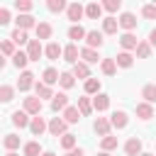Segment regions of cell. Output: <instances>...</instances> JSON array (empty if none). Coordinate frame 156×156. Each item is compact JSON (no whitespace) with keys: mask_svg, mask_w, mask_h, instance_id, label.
Listing matches in <instances>:
<instances>
[{"mask_svg":"<svg viewBox=\"0 0 156 156\" xmlns=\"http://www.w3.org/2000/svg\"><path fill=\"white\" fill-rule=\"evenodd\" d=\"M66 15H68V20H71L73 24H78V20L85 15V7H83L80 2H71V5H68V10H66Z\"/></svg>","mask_w":156,"mask_h":156,"instance_id":"cell-1","label":"cell"},{"mask_svg":"<svg viewBox=\"0 0 156 156\" xmlns=\"http://www.w3.org/2000/svg\"><path fill=\"white\" fill-rule=\"evenodd\" d=\"M41 54H44L41 41H39V39H29V44H27V56H29V61H39Z\"/></svg>","mask_w":156,"mask_h":156,"instance_id":"cell-2","label":"cell"},{"mask_svg":"<svg viewBox=\"0 0 156 156\" xmlns=\"http://www.w3.org/2000/svg\"><path fill=\"white\" fill-rule=\"evenodd\" d=\"M66 119H61V117H54L51 122H49V132H51V136H63L66 134Z\"/></svg>","mask_w":156,"mask_h":156,"instance_id":"cell-3","label":"cell"},{"mask_svg":"<svg viewBox=\"0 0 156 156\" xmlns=\"http://www.w3.org/2000/svg\"><path fill=\"white\" fill-rule=\"evenodd\" d=\"M124 154H127V156H141V139H139V136L127 139V144H124Z\"/></svg>","mask_w":156,"mask_h":156,"instance_id":"cell-4","label":"cell"},{"mask_svg":"<svg viewBox=\"0 0 156 156\" xmlns=\"http://www.w3.org/2000/svg\"><path fill=\"white\" fill-rule=\"evenodd\" d=\"M110 127H112V122H110L107 117H98V119L93 122V129H95L100 136H110Z\"/></svg>","mask_w":156,"mask_h":156,"instance_id":"cell-5","label":"cell"},{"mask_svg":"<svg viewBox=\"0 0 156 156\" xmlns=\"http://www.w3.org/2000/svg\"><path fill=\"white\" fill-rule=\"evenodd\" d=\"M119 46H122L124 51H129V49H136V46H139V39H136L132 32H124V34L119 37Z\"/></svg>","mask_w":156,"mask_h":156,"instance_id":"cell-6","label":"cell"},{"mask_svg":"<svg viewBox=\"0 0 156 156\" xmlns=\"http://www.w3.org/2000/svg\"><path fill=\"white\" fill-rule=\"evenodd\" d=\"M32 85H34V73H32V71H22V76H20V80H17V88H20L22 93H27Z\"/></svg>","mask_w":156,"mask_h":156,"instance_id":"cell-7","label":"cell"},{"mask_svg":"<svg viewBox=\"0 0 156 156\" xmlns=\"http://www.w3.org/2000/svg\"><path fill=\"white\" fill-rule=\"evenodd\" d=\"M44 129H49V124L44 122V117H39V115H37V117H32V124H29V132H32L34 136H41V134H44Z\"/></svg>","mask_w":156,"mask_h":156,"instance_id":"cell-8","label":"cell"},{"mask_svg":"<svg viewBox=\"0 0 156 156\" xmlns=\"http://www.w3.org/2000/svg\"><path fill=\"white\" fill-rule=\"evenodd\" d=\"M102 41H105V39H102V32H98V29L88 32V37H85V44H88V49H95V46L100 49V46H102Z\"/></svg>","mask_w":156,"mask_h":156,"instance_id":"cell-9","label":"cell"},{"mask_svg":"<svg viewBox=\"0 0 156 156\" xmlns=\"http://www.w3.org/2000/svg\"><path fill=\"white\" fill-rule=\"evenodd\" d=\"M24 112L27 115H39L41 112V100L39 98H24Z\"/></svg>","mask_w":156,"mask_h":156,"instance_id":"cell-10","label":"cell"},{"mask_svg":"<svg viewBox=\"0 0 156 156\" xmlns=\"http://www.w3.org/2000/svg\"><path fill=\"white\" fill-rule=\"evenodd\" d=\"M12 124H15V127H20V129H24V127H29V124H32V119L27 117V112H24V110H17V112H12Z\"/></svg>","mask_w":156,"mask_h":156,"instance_id":"cell-11","label":"cell"},{"mask_svg":"<svg viewBox=\"0 0 156 156\" xmlns=\"http://www.w3.org/2000/svg\"><path fill=\"white\" fill-rule=\"evenodd\" d=\"M110 122H112V127H115V129H124V127H127V122H129V117H127V112L117 110V112H112Z\"/></svg>","mask_w":156,"mask_h":156,"instance_id":"cell-12","label":"cell"},{"mask_svg":"<svg viewBox=\"0 0 156 156\" xmlns=\"http://www.w3.org/2000/svg\"><path fill=\"white\" fill-rule=\"evenodd\" d=\"M78 56H80V51H78V46L76 44H68L66 49H63V61H68V63H78Z\"/></svg>","mask_w":156,"mask_h":156,"instance_id":"cell-13","label":"cell"},{"mask_svg":"<svg viewBox=\"0 0 156 156\" xmlns=\"http://www.w3.org/2000/svg\"><path fill=\"white\" fill-rule=\"evenodd\" d=\"M66 107H68V95L66 93H56L54 100H51V110L58 112V110H66Z\"/></svg>","mask_w":156,"mask_h":156,"instance_id":"cell-14","label":"cell"},{"mask_svg":"<svg viewBox=\"0 0 156 156\" xmlns=\"http://www.w3.org/2000/svg\"><path fill=\"white\" fill-rule=\"evenodd\" d=\"M107 107H110V95H105V93H98V95L93 98V110L102 112V110H107Z\"/></svg>","mask_w":156,"mask_h":156,"instance_id":"cell-15","label":"cell"},{"mask_svg":"<svg viewBox=\"0 0 156 156\" xmlns=\"http://www.w3.org/2000/svg\"><path fill=\"white\" fill-rule=\"evenodd\" d=\"M119 27L127 29V32H132V29L136 27V17H134L132 12H122V17H119Z\"/></svg>","mask_w":156,"mask_h":156,"instance_id":"cell-16","label":"cell"},{"mask_svg":"<svg viewBox=\"0 0 156 156\" xmlns=\"http://www.w3.org/2000/svg\"><path fill=\"white\" fill-rule=\"evenodd\" d=\"M15 22H17V29H22V32H27L29 27H37L32 15H17V20H15Z\"/></svg>","mask_w":156,"mask_h":156,"instance_id":"cell-17","label":"cell"},{"mask_svg":"<svg viewBox=\"0 0 156 156\" xmlns=\"http://www.w3.org/2000/svg\"><path fill=\"white\" fill-rule=\"evenodd\" d=\"M76 78H83V80H88L90 78V68H88V63H83V61H78L76 66H73V71H71Z\"/></svg>","mask_w":156,"mask_h":156,"instance_id":"cell-18","label":"cell"},{"mask_svg":"<svg viewBox=\"0 0 156 156\" xmlns=\"http://www.w3.org/2000/svg\"><path fill=\"white\" fill-rule=\"evenodd\" d=\"M136 117H139V119H151V117H154V107H151L149 102H139V105H136Z\"/></svg>","mask_w":156,"mask_h":156,"instance_id":"cell-19","label":"cell"},{"mask_svg":"<svg viewBox=\"0 0 156 156\" xmlns=\"http://www.w3.org/2000/svg\"><path fill=\"white\" fill-rule=\"evenodd\" d=\"M100 15H102V5H100V2H90V5H85V17H90V20H100Z\"/></svg>","mask_w":156,"mask_h":156,"instance_id":"cell-20","label":"cell"},{"mask_svg":"<svg viewBox=\"0 0 156 156\" xmlns=\"http://www.w3.org/2000/svg\"><path fill=\"white\" fill-rule=\"evenodd\" d=\"M44 54H46V58H51V61H56L58 56H63V49L56 44V41H51L46 49H44Z\"/></svg>","mask_w":156,"mask_h":156,"instance_id":"cell-21","label":"cell"},{"mask_svg":"<svg viewBox=\"0 0 156 156\" xmlns=\"http://www.w3.org/2000/svg\"><path fill=\"white\" fill-rule=\"evenodd\" d=\"M117 27H119V20H115V17H105L102 20V32L105 34H115Z\"/></svg>","mask_w":156,"mask_h":156,"instance_id":"cell-22","label":"cell"},{"mask_svg":"<svg viewBox=\"0 0 156 156\" xmlns=\"http://www.w3.org/2000/svg\"><path fill=\"white\" fill-rule=\"evenodd\" d=\"M80 58H83L85 63H98V61H100L98 51H95V49H88V46H85V49H80Z\"/></svg>","mask_w":156,"mask_h":156,"instance_id":"cell-23","label":"cell"},{"mask_svg":"<svg viewBox=\"0 0 156 156\" xmlns=\"http://www.w3.org/2000/svg\"><path fill=\"white\" fill-rule=\"evenodd\" d=\"M115 61H117V66H122V68H129V66L134 63V56H132L129 51H119Z\"/></svg>","mask_w":156,"mask_h":156,"instance_id":"cell-24","label":"cell"},{"mask_svg":"<svg viewBox=\"0 0 156 156\" xmlns=\"http://www.w3.org/2000/svg\"><path fill=\"white\" fill-rule=\"evenodd\" d=\"M100 68H102L105 76H115V71H117V61H115V58H102V61H100Z\"/></svg>","mask_w":156,"mask_h":156,"instance_id":"cell-25","label":"cell"},{"mask_svg":"<svg viewBox=\"0 0 156 156\" xmlns=\"http://www.w3.org/2000/svg\"><path fill=\"white\" fill-rule=\"evenodd\" d=\"M41 78H44V85H54V83H58V78H61V73H58L56 68H46Z\"/></svg>","mask_w":156,"mask_h":156,"instance_id":"cell-26","label":"cell"},{"mask_svg":"<svg viewBox=\"0 0 156 156\" xmlns=\"http://www.w3.org/2000/svg\"><path fill=\"white\" fill-rule=\"evenodd\" d=\"M63 119H66L68 124H76V122L80 119V110H78V107H66V110H63Z\"/></svg>","mask_w":156,"mask_h":156,"instance_id":"cell-27","label":"cell"},{"mask_svg":"<svg viewBox=\"0 0 156 156\" xmlns=\"http://www.w3.org/2000/svg\"><path fill=\"white\" fill-rule=\"evenodd\" d=\"M141 98H144L149 105H151V102H156V85H154V83L144 85V88H141Z\"/></svg>","mask_w":156,"mask_h":156,"instance_id":"cell-28","label":"cell"},{"mask_svg":"<svg viewBox=\"0 0 156 156\" xmlns=\"http://www.w3.org/2000/svg\"><path fill=\"white\" fill-rule=\"evenodd\" d=\"M51 32H54V29H51L49 22H39V24H37V39H49Z\"/></svg>","mask_w":156,"mask_h":156,"instance_id":"cell-29","label":"cell"},{"mask_svg":"<svg viewBox=\"0 0 156 156\" xmlns=\"http://www.w3.org/2000/svg\"><path fill=\"white\" fill-rule=\"evenodd\" d=\"M88 37V32L80 27V24H73L71 29H68V39H73V41H78V39H85Z\"/></svg>","mask_w":156,"mask_h":156,"instance_id":"cell-30","label":"cell"},{"mask_svg":"<svg viewBox=\"0 0 156 156\" xmlns=\"http://www.w3.org/2000/svg\"><path fill=\"white\" fill-rule=\"evenodd\" d=\"M78 110H80V115H83V117H88V115L93 112V102H90V98H85V95H83V98H78Z\"/></svg>","mask_w":156,"mask_h":156,"instance_id":"cell-31","label":"cell"},{"mask_svg":"<svg viewBox=\"0 0 156 156\" xmlns=\"http://www.w3.org/2000/svg\"><path fill=\"white\" fill-rule=\"evenodd\" d=\"M22 151H24V156H41V146H39V141H27Z\"/></svg>","mask_w":156,"mask_h":156,"instance_id":"cell-32","label":"cell"},{"mask_svg":"<svg viewBox=\"0 0 156 156\" xmlns=\"http://www.w3.org/2000/svg\"><path fill=\"white\" fill-rule=\"evenodd\" d=\"M2 144H5V149H7V151H15V149L20 146V136H17V134H5Z\"/></svg>","mask_w":156,"mask_h":156,"instance_id":"cell-33","label":"cell"},{"mask_svg":"<svg viewBox=\"0 0 156 156\" xmlns=\"http://www.w3.org/2000/svg\"><path fill=\"white\" fill-rule=\"evenodd\" d=\"M85 93L88 95H98L100 93V80L98 78H88L85 80Z\"/></svg>","mask_w":156,"mask_h":156,"instance_id":"cell-34","label":"cell"},{"mask_svg":"<svg viewBox=\"0 0 156 156\" xmlns=\"http://www.w3.org/2000/svg\"><path fill=\"white\" fill-rule=\"evenodd\" d=\"M0 51H2L5 56H15V54H17V51H15V41H12V39H2Z\"/></svg>","mask_w":156,"mask_h":156,"instance_id":"cell-35","label":"cell"},{"mask_svg":"<svg viewBox=\"0 0 156 156\" xmlns=\"http://www.w3.org/2000/svg\"><path fill=\"white\" fill-rule=\"evenodd\" d=\"M136 56H139V58H149V56H151V44H149V41H139Z\"/></svg>","mask_w":156,"mask_h":156,"instance_id":"cell-36","label":"cell"},{"mask_svg":"<svg viewBox=\"0 0 156 156\" xmlns=\"http://www.w3.org/2000/svg\"><path fill=\"white\" fill-rule=\"evenodd\" d=\"M73 78H76L73 73H68V71H63V73H61V78H58V83H61V88H66V90H68V88H73V83H76Z\"/></svg>","mask_w":156,"mask_h":156,"instance_id":"cell-37","label":"cell"},{"mask_svg":"<svg viewBox=\"0 0 156 156\" xmlns=\"http://www.w3.org/2000/svg\"><path fill=\"white\" fill-rule=\"evenodd\" d=\"M10 39H12L15 44H20V46H22V44H29V39H27V32H22V29H15Z\"/></svg>","mask_w":156,"mask_h":156,"instance_id":"cell-38","label":"cell"},{"mask_svg":"<svg viewBox=\"0 0 156 156\" xmlns=\"http://www.w3.org/2000/svg\"><path fill=\"white\" fill-rule=\"evenodd\" d=\"M37 98H39V100H41V98H51V100H54V93H51V88H49V85L37 83Z\"/></svg>","mask_w":156,"mask_h":156,"instance_id":"cell-39","label":"cell"},{"mask_svg":"<svg viewBox=\"0 0 156 156\" xmlns=\"http://www.w3.org/2000/svg\"><path fill=\"white\" fill-rule=\"evenodd\" d=\"M12 98H15V88H12V85H2V88H0V100H2V102H10Z\"/></svg>","mask_w":156,"mask_h":156,"instance_id":"cell-40","label":"cell"},{"mask_svg":"<svg viewBox=\"0 0 156 156\" xmlns=\"http://www.w3.org/2000/svg\"><path fill=\"white\" fill-rule=\"evenodd\" d=\"M61 149H66V151L76 149V136H73V134H63V136H61Z\"/></svg>","mask_w":156,"mask_h":156,"instance_id":"cell-41","label":"cell"},{"mask_svg":"<svg viewBox=\"0 0 156 156\" xmlns=\"http://www.w3.org/2000/svg\"><path fill=\"white\" fill-rule=\"evenodd\" d=\"M46 7H49L51 12H61V10H68V5H66L63 0H49V2H46Z\"/></svg>","mask_w":156,"mask_h":156,"instance_id":"cell-42","label":"cell"},{"mask_svg":"<svg viewBox=\"0 0 156 156\" xmlns=\"http://www.w3.org/2000/svg\"><path fill=\"white\" fill-rule=\"evenodd\" d=\"M27 61H29V56H27V54H22V51H17V54L12 56V63H15L17 68H24V66H27Z\"/></svg>","mask_w":156,"mask_h":156,"instance_id":"cell-43","label":"cell"},{"mask_svg":"<svg viewBox=\"0 0 156 156\" xmlns=\"http://www.w3.org/2000/svg\"><path fill=\"white\" fill-rule=\"evenodd\" d=\"M102 151H112V149H117V136H102Z\"/></svg>","mask_w":156,"mask_h":156,"instance_id":"cell-44","label":"cell"},{"mask_svg":"<svg viewBox=\"0 0 156 156\" xmlns=\"http://www.w3.org/2000/svg\"><path fill=\"white\" fill-rule=\"evenodd\" d=\"M119 7H122L119 0H107V2H102V10H107V12H117Z\"/></svg>","mask_w":156,"mask_h":156,"instance_id":"cell-45","label":"cell"},{"mask_svg":"<svg viewBox=\"0 0 156 156\" xmlns=\"http://www.w3.org/2000/svg\"><path fill=\"white\" fill-rule=\"evenodd\" d=\"M141 15H144L146 20H156V5H144V7H141Z\"/></svg>","mask_w":156,"mask_h":156,"instance_id":"cell-46","label":"cell"},{"mask_svg":"<svg viewBox=\"0 0 156 156\" xmlns=\"http://www.w3.org/2000/svg\"><path fill=\"white\" fill-rule=\"evenodd\" d=\"M15 7H17L20 12L29 15V10H32V2H29V0H17V2H15Z\"/></svg>","mask_w":156,"mask_h":156,"instance_id":"cell-47","label":"cell"},{"mask_svg":"<svg viewBox=\"0 0 156 156\" xmlns=\"http://www.w3.org/2000/svg\"><path fill=\"white\" fill-rule=\"evenodd\" d=\"M7 22H10V10L0 7V24H7Z\"/></svg>","mask_w":156,"mask_h":156,"instance_id":"cell-48","label":"cell"},{"mask_svg":"<svg viewBox=\"0 0 156 156\" xmlns=\"http://www.w3.org/2000/svg\"><path fill=\"white\" fill-rule=\"evenodd\" d=\"M66 156H85V151L83 149H71V151H66Z\"/></svg>","mask_w":156,"mask_h":156,"instance_id":"cell-49","label":"cell"},{"mask_svg":"<svg viewBox=\"0 0 156 156\" xmlns=\"http://www.w3.org/2000/svg\"><path fill=\"white\" fill-rule=\"evenodd\" d=\"M149 44L156 46V29H151V34H149Z\"/></svg>","mask_w":156,"mask_h":156,"instance_id":"cell-50","label":"cell"},{"mask_svg":"<svg viewBox=\"0 0 156 156\" xmlns=\"http://www.w3.org/2000/svg\"><path fill=\"white\" fill-rule=\"evenodd\" d=\"M98 156H110V151H100V154H98Z\"/></svg>","mask_w":156,"mask_h":156,"instance_id":"cell-51","label":"cell"},{"mask_svg":"<svg viewBox=\"0 0 156 156\" xmlns=\"http://www.w3.org/2000/svg\"><path fill=\"white\" fill-rule=\"evenodd\" d=\"M5 156H20V154H15V151H7V154H5Z\"/></svg>","mask_w":156,"mask_h":156,"instance_id":"cell-52","label":"cell"},{"mask_svg":"<svg viewBox=\"0 0 156 156\" xmlns=\"http://www.w3.org/2000/svg\"><path fill=\"white\" fill-rule=\"evenodd\" d=\"M41 156H56V154H51V151H44V154H41Z\"/></svg>","mask_w":156,"mask_h":156,"instance_id":"cell-53","label":"cell"},{"mask_svg":"<svg viewBox=\"0 0 156 156\" xmlns=\"http://www.w3.org/2000/svg\"><path fill=\"white\" fill-rule=\"evenodd\" d=\"M141 156H154V154H141Z\"/></svg>","mask_w":156,"mask_h":156,"instance_id":"cell-54","label":"cell"}]
</instances>
